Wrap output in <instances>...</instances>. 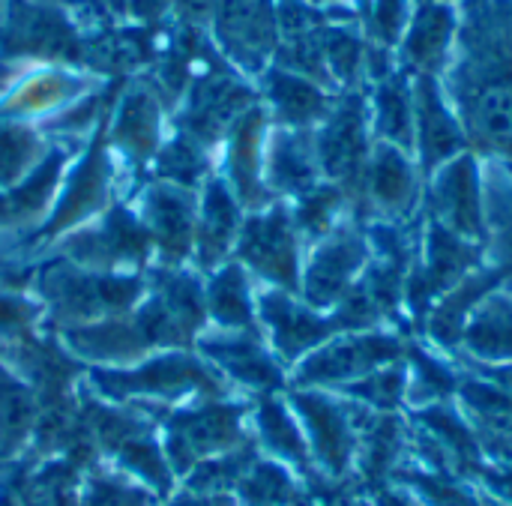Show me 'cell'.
<instances>
[{
	"mask_svg": "<svg viewBox=\"0 0 512 506\" xmlns=\"http://www.w3.org/2000/svg\"><path fill=\"white\" fill-rule=\"evenodd\" d=\"M144 288V273H99L66 258H54L36 276L39 303L60 324V330L129 315L144 297Z\"/></svg>",
	"mask_w": 512,
	"mask_h": 506,
	"instance_id": "cell-1",
	"label": "cell"
},
{
	"mask_svg": "<svg viewBox=\"0 0 512 506\" xmlns=\"http://www.w3.org/2000/svg\"><path fill=\"white\" fill-rule=\"evenodd\" d=\"M93 387L111 399H177L186 393L216 396L225 390V378L201 354L180 348L150 354L135 366L96 369Z\"/></svg>",
	"mask_w": 512,
	"mask_h": 506,
	"instance_id": "cell-2",
	"label": "cell"
},
{
	"mask_svg": "<svg viewBox=\"0 0 512 506\" xmlns=\"http://www.w3.org/2000/svg\"><path fill=\"white\" fill-rule=\"evenodd\" d=\"M57 252L60 258L87 270L141 273V267L153 252V243L138 213L117 204L99 213L96 219H90L87 225L60 237Z\"/></svg>",
	"mask_w": 512,
	"mask_h": 506,
	"instance_id": "cell-3",
	"label": "cell"
},
{
	"mask_svg": "<svg viewBox=\"0 0 512 506\" xmlns=\"http://www.w3.org/2000/svg\"><path fill=\"white\" fill-rule=\"evenodd\" d=\"M234 261L264 288L300 291V234L285 207H264L243 216Z\"/></svg>",
	"mask_w": 512,
	"mask_h": 506,
	"instance_id": "cell-4",
	"label": "cell"
},
{
	"mask_svg": "<svg viewBox=\"0 0 512 506\" xmlns=\"http://www.w3.org/2000/svg\"><path fill=\"white\" fill-rule=\"evenodd\" d=\"M369 261V240L354 225H336L315 243L300 270V300L315 312L339 306Z\"/></svg>",
	"mask_w": 512,
	"mask_h": 506,
	"instance_id": "cell-5",
	"label": "cell"
},
{
	"mask_svg": "<svg viewBox=\"0 0 512 506\" xmlns=\"http://www.w3.org/2000/svg\"><path fill=\"white\" fill-rule=\"evenodd\" d=\"M402 345L393 336L384 333H348V336H330L321 348L306 354L297 366V381L312 387H330V384H357L366 375L396 363Z\"/></svg>",
	"mask_w": 512,
	"mask_h": 506,
	"instance_id": "cell-6",
	"label": "cell"
},
{
	"mask_svg": "<svg viewBox=\"0 0 512 506\" xmlns=\"http://www.w3.org/2000/svg\"><path fill=\"white\" fill-rule=\"evenodd\" d=\"M255 315L270 351L285 363L303 360L336 333V324L330 318L279 288L255 291Z\"/></svg>",
	"mask_w": 512,
	"mask_h": 506,
	"instance_id": "cell-7",
	"label": "cell"
},
{
	"mask_svg": "<svg viewBox=\"0 0 512 506\" xmlns=\"http://www.w3.org/2000/svg\"><path fill=\"white\" fill-rule=\"evenodd\" d=\"M135 213L144 222L162 267H183L186 261H192L198 216V198L192 195V189L156 183L141 192V204Z\"/></svg>",
	"mask_w": 512,
	"mask_h": 506,
	"instance_id": "cell-8",
	"label": "cell"
},
{
	"mask_svg": "<svg viewBox=\"0 0 512 506\" xmlns=\"http://www.w3.org/2000/svg\"><path fill=\"white\" fill-rule=\"evenodd\" d=\"M195 351L225 378L252 390H273L282 384L276 354L258 330H204Z\"/></svg>",
	"mask_w": 512,
	"mask_h": 506,
	"instance_id": "cell-9",
	"label": "cell"
},
{
	"mask_svg": "<svg viewBox=\"0 0 512 506\" xmlns=\"http://www.w3.org/2000/svg\"><path fill=\"white\" fill-rule=\"evenodd\" d=\"M111 183V171L108 162L99 150H93L69 177V183L63 186L57 204L51 207L48 219L39 225L36 243L48 246L60 237H66L69 231L87 225L90 219H96L99 213L108 210V186Z\"/></svg>",
	"mask_w": 512,
	"mask_h": 506,
	"instance_id": "cell-10",
	"label": "cell"
},
{
	"mask_svg": "<svg viewBox=\"0 0 512 506\" xmlns=\"http://www.w3.org/2000/svg\"><path fill=\"white\" fill-rule=\"evenodd\" d=\"M240 441V411L234 405L210 402L171 417L168 423V459L174 468L195 465L201 456L222 453Z\"/></svg>",
	"mask_w": 512,
	"mask_h": 506,
	"instance_id": "cell-11",
	"label": "cell"
},
{
	"mask_svg": "<svg viewBox=\"0 0 512 506\" xmlns=\"http://www.w3.org/2000/svg\"><path fill=\"white\" fill-rule=\"evenodd\" d=\"M432 216L435 225L453 231L462 240H480L486 234L483 192L474 159L462 156L444 162L432 186Z\"/></svg>",
	"mask_w": 512,
	"mask_h": 506,
	"instance_id": "cell-12",
	"label": "cell"
},
{
	"mask_svg": "<svg viewBox=\"0 0 512 506\" xmlns=\"http://www.w3.org/2000/svg\"><path fill=\"white\" fill-rule=\"evenodd\" d=\"M243 225V204L237 201L228 180H207L198 198L195 216V249L192 258L201 270H216L219 264L231 261L228 255L237 246V234Z\"/></svg>",
	"mask_w": 512,
	"mask_h": 506,
	"instance_id": "cell-13",
	"label": "cell"
},
{
	"mask_svg": "<svg viewBox=\"0 0 512 506\" xmlns=\"http://www.w3.org/2000/svg\"><path fill=\"white\" fill-rule=\"evenodd\" d=\"M225 48L246 66H258L276 42V12L270 0H219L216 9Z\"/></svg>",
	"mask_w": 512,
	"mask_h": 506,
	"instance_id": "cell-14",
	"label": "cell"
},
{
	"mask_svg": "<svg viewBox=\"0 0 512 506\" xmlns=\"http://www.w3.org/2000/svg\"><path fill=\"white\" fill-rule=\"evenodd\" d=\"M366 114L360 99H348L318 138V165L336 180H354L366 162Z\"/></svg>",
	"mask_w": 512,
	"mask_h": 506,
	"instance_id": "cell-15",
	"label": "cell"
},
{
	"mask_svg": "<svg viewBox=\"0 0 512 506\" xmlns=\"http://www.w3.org/2000/svg\"><path fill=\"white\" fill-rule=\"evenodd\" d=\"M63 153H48L24 180L0 192V231L42 225L51 213V198L60 186Z\"/></svg>",
	"mask_w": 512,
	"mask_h": 506,
	"instance_id": "cell-16",
	"label": "cell"
},
{
	"mask_svg": "<svg viewBox=\"0 0 512 506\" xmlns=\"http://www.w3.org/2000/svg\"><path fill=\"white\" fill-rule=\"evenodd\" d=\"M204 306L207 321H213L216 330H258L252 276L237 261L210 270V279L204 282Z\"/></svg>",
	"mask_w": 512,
	"mask_h": 506,
	"instance_id": "cell-17",
	"label": "cell"
},
{
	"mask_svg": "<svg viewBox=\"0 0 512 506\" xmlns=\"http://www.w3.org/2000/svg\"><path fill=\"white\" fill-rule=\"evenodd\" d=\"M474 264H477V249L471 246V240H462L453 231L432 222L429 240H426V249H423V267H420L417 294L429 297V294L453 291L459 282H465L471 276Z\"/></svg>",
	"mask_w": 512,
	"mask_h": 506,
	"instance_id": "cell-18",
	"label": "cell"
},
{
	"mask_svg": "<svg viewBox=\"0 0 512 506\" xmlns=\"http://www.w3.org/2000/svg\"><path fill=\"white\" fill-rule=\"evenodd\" d=\"M261 111H246L234 123L231 141V189L237 201L249 210H264L267 189H264V153H261Z\"/></svg>",
	"mask_w": 512,
	"mask_h": 506,
	"instance_id": "cell-19",
	"label": "cell"
},
{
	"mask_svg": "<svg viewBox=\"0 0 512 506\" xmlns=\"http://www.w3.org/2000/svg\"><path fill=\"white\" fill-rule=\"evenodd\" d=\"M462 345L483 360L492 363H512V291L486 294L465 330H462Z\"/></svg>",
	"mask_w": 512,
	"mask_h": 506,
	"instance_id": "cell-20",
	"label": "cell"
},
{
	"mask_svg": "<svg viewBox=\"0 0 512 506\" xmlns=\"http://www.w3.org/2000/svg\"><path fill=\"white\" fill-rule=\"evenodd\" d=\"M414 111H417L414 120H417V135H420V150H423L426 165L435 168V165L450 162L462 150L465 138H462L459 123L453 120V114L444 108L441 93L432 78H420Z\"/></svg>",
	"mask_w": 512,
	"mask_h": 506,
	"instance_id": "cell-21",
	"label": "cell"
},
{
	"mask_svg": "<svg viewBox=\"0 0 512 506\" xmlns=\"http://www.w3.org/2000/svg\"><path fill=\"white\" fill-rule=\"evenodd\" d=\"M297 411L303 414V420L309 423V435L315 441V450L321 456V462L339 474L348 465L351 456V423L348 414L327 396L318 393H297L294 396Z\"/></svg>",
	"mask_w": 512,
	"mask_h": 506,
	"instance_id": "cell-22",
	"label": "cell"
},
{
	"mask_svg": "<svg viewBox=\"0 0 512 506\" xmlns=\"http://www.w3.org/2000/svg\"><path fill=\"white\" fill-rule=\"evenodd\" d=\"M318 153L315 147L294 132L276 135L270 144V156L264 162V174L273 192H288V195H306L318 186Z\"/></svg>",
	"mask_w": 512,
	"mask_h": 506,
	"instance_id": "cell-23",
	"label": "cell"
},
{
	"mask_svg": "<svg viewBox=\"0 0 512 506\" xmlns=\"http://www.w3.org/2000/svg\"><path fill=\"white\" fill-rule=\"evenodd\" d=\"M369 198L387 216H405L414 207V168L399 147H378L369 162Z\"/></svg>",
	"mask_w": 512,
	"mask_h": 506,
	"instance_id": "cell-24",
	"label": "cell"
},
{
	"mask_svg": "<svg viewBox=\"0 0 512 506\" xmlns=\"http://www.w3.org/2000/svg\"><path fill=\"white\" fill-rule=\"evenodd\" d=\"M267 96H270L276 114L285 123H294V126L312 123V120H318V117L327 114L324 93L309 78H303L297 72L273 69L267 75Z\"/></svg>",
	"mask_w": 512,
	"mask_h": 506,
	"instance_id": "cell-25",
	"label": "cell"
},
{
	"mask_svg": "<svg viewBox=\"0 0 512 506\" xmlns=\"http://www.w3.org/2000/svg\"><path fill=\"white\" fill-rule=\"evenodd\" d=\"M453 27H456V21H453L450 6H444V3H426L417 12L414 27L408 33V42H405L408 60H414L423 69L438 66L441 57L447 54L450 39H453Z\"/></svg>",
	"mask_w": 512,
	"mask_h": 506,
	"instance_id": "cell-26",
	"label": "cell"
},
{
	"mask_svg": "<svg viewBox=\"0 0 512 506\" xmlns=\"http://www.w3.org/2000/svg\"><path fill=\"white\" fill-rule=\"evenodd\" d=\"M156 135H159V114L153 99L147 93H129L117 117V132H114L117 144L129 156L141 159L156 147Z\"/></svg>",
	"mask_w": 512,
	"mask_h": 506,
	"instance_id": "cell-27",
	"label": "cell"
},
{
	"mask_svg": "<svg viewBox=\"0 0 512 506\" xmlns=\"http://www.w3.org/2000/svg\"><path fill=\"white\" fill-rule=\"evenodd\" d=\"M378 129L384 138L399 147L411 150L417 138V120H414V102L408 93V84L402 78H390L378 90Z\"/></svg>",
	"mask_w": 512,
	"mask_h": 506,
	"instance_id": "cell-28",
	"label": "cell"
},
{
	"mask_svg": "<svg viewBox=\"0 0 512 506\" xmlns=\"http://www.w3.org/2000/svg\"><path fill=\"white\" fill-rule=\"evenodd\" d=\"M45 156L39 153V141L21 123H0V192L12 189L24 180Z\"/></svg>",
	"mask_w": 512,
	"mask_h": 506,
	"instance_id": "cell-29",
	"label": "cell"
},
{
	"mask_svg": "<svg viewBox=\"0 0 512 506\" xmlns=\"http://www.w3.org/2000/svg\"><path fill=\"white\" fill-rule=\"evenodd\" d=\"M474 123L489 141H512V81L495 78L477 90Z\"/></svg>",
	"mask_w": 512,
	"mask_h": 506,
	"instance_id": "cell-30",
	"label": "cell"
},
{
	"mask_svg": "<svg viewBox=\"0 0 512 506\" xmlns=\"http://www.w3.org/2000/svg\"><path fill=\"white\" fill-rule=\"evenodd\" d=\"M342 195L333 186H315L312 192H306L297 204V210L291 213L294 228L300 237L306 240H321L336 228V213H339Z\"/></svg>",
	"mask_w": 512,
	"mask_h": 506,
	"instance_id": "cell-31",
	"label": "cell"
},
{
	"mask_svg": "<svg viewBox=\"0 0 512 506\" xmlns=\"http://www.w3.org/2000/svg\"><path fill=\"white\" fill-rule=\"evenodd\" d=\"M258 426H261V435L267 441V447L291 462H303L306 459V447H303V438H300V429L294 426V420L288 417V411L276 402V399H267L261 408H258Z\"/></svg>",
	"mask_w": 512,
	"mask_h": 506,
	"instance_id": "cell-32",
	"label": "cell"
},
{
	"mask_svg": "<svg viewBox=\"0 0 512 506\" xmlns=\"http://www.w3.org/2000/svg\"><path fill=\"white\" fill-rule=\"evenodd\" d=\"M42 303L33 297H24L15 288L0 285V342L3 345H18L24 342L33 330L36 321L42 318Z\"/></svg>",
	"mask_w": 512,
	"mask_h": 506,
	"instance_id": "cell-33",
	"label": "cell"
},
{
	"mask_svg": "<svg viewBox=\"0 0 512 506\" xmlns=\"http://www.w3.org/2000/svg\"><path fill=\"white\" fill-rule=\"evenodd\" d=\"M159 174L165 177V183L180 186V189H192L201 174H204V156L198 150V144L189 141H174L162 150L159 159Z\"/></svg>",
	"mask_w": 512,
	"mask_h": 506,
	"instance_id": "cell-34",
	"label": "cell"
},
{
	"mask_svg": "<svg viewBox=\"0 0 512 506\" xmlns=\"http://www.w3.org/2000/svg\"><path fill=\"white\" fill-rule=\"evenodd\" d=\"M321 48H324V63L339 75V78H354L363 60V45L354 33L348 30H324L321 33Z\"/></svg>",
	"mask_w": 512,
	"mask_h": 506,
	"instance_id": "cell-35",
	"label": "cell"
},
{
	"mask_svg": "<svg viewBox=\"0 0 512 506\" xmlns=\"http://www.w3.org/2000/svg\"><path fill=\"white\" fill-rule=\"evenodd\" d=\"M402 387H405V375H402L399 369L384 366V369H378V372L366 375L363 381L351 384V387H348V393L360 396V399H363V402H369V405L393 408V405L399 402V396H402Z\"/></svg>",
	"mask_w": 512,
	"mask_h": 506,
	"instance_id": "cell-36",
	"label": "cell"
},
{
	"mask_svg": "<svg viewBox=\"0 0 512 506\" xmlns=\"http://www.w3.org/2000/svg\"><path fill=\"white\" fill-rule=\"evenodd\" d=\"M243 492H246V498H249L252 504H279V501H285V498L291 495V480H288L279 468H273V465H258V468L246 477Z\"/></svg>",
	"mask_w": 512,
	"mask_h": 506,
	"instance_id": "cell-37",
	"label": "cell"
},
{
	"mask_svg": "<svg viewBox=\"0 0 512 506\" xmlns=\"http://www.w3.org/2000/svg\"><path fill=\"white\" fill-rule=\"evenodd\" d=\"M69 87H75V81L69 84V81L60 78V75H42V78H36L33 84H27V87L18 93L15 111H42V108H48V105L66 99Z\"/></svg>",
	"mask_w": 512,
	"mask_h": 506,
	"instance_id": "cell-38",
	"label": "cell"
},
{
	"mask_svg": "<svg viewBox=\"0 0 512 506\" xmlns=\"http://www.w3.org/2000/svg\"><path fill=\"white\" fill-rule=\"evenodd\" d=\"M408 18V0H375L372 24L384 42H396Z\"/></svg>",
	"mask_w": 512,
	"mask_h": 506,
	"instance_id": "cell-39",
	"label": "cell"
},
{
	"mask_svg": "<svg viewBox=\"0 0 512 506\" xmlns=\"http://www.w3.org/2000/svg\"><path fill=\"white\" fill-rule=\"evenodd\" d=\"M93 506H147V501L132 492V489H117L108 483H93V495H90Z\"/></svg>",
	"mask_w": 512,
	"mask_h": 506,
	"instance_id": "cell-40",
	"label": "cell"
},
{
	"mask_svg": "<svg viewBox=\"0 0 512 506\" xmlns=\"http://www.w3.org/2000/svg\"><path fill=\"white\" fill-rule=\"evenodd\" d=\"M486 375H489V381H495L507 396H512V363H498V366L486 369Z\"/></svg>",
	"mask_w": 512,
	"mask_h": 506,
	"instance_id": "cell-41",
	"label": "cell"
}]
</instances>
